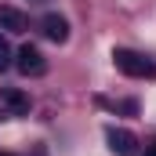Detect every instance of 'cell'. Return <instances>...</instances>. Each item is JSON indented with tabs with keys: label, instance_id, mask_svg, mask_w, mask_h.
Wrapping results in <instances>:
<instances>
[{
	"label": "cell",
	"instance_id": "cell-1",
	"mask_svg": "<svg viewBox=\"0 0 156 156\" xmlns=\"http://www.w3.org/2000/svg\"><path fill=\"white\" fill-rule=\"evenodd\" d=\"M113 66L123 76H156V62H149L138 51H127V47H116L113 51Z\"/></svg>",
	"mask_w": 156,
	"mask_h": 156
},
{
	"label": "cell",
	"instance_id": "cell-2",
	"mask_svg": "<svg viewBox=\"0 0 156 156\" xmlns=\"http://www.w3.org/2000/svg\"><path fill=\"white\" fill-rule=\"evenodd\" d=\"M15 66H18V73H22V76H44V73H47V58L40 55V47H33V44L18 47Z\"/></svg>",
	"mask_w": 156,
	"mask_h": 156
},
{
	"label": "cell",
	"instance_id": "cell-3",
	"mask_svg": "<svg viewBox=\"0 0 156 156\" xmlns=\"http://www.w3.org/2000/svg\"><path fill=\"white\" fill-rule=\"evenodd\" d=\"M105 142H109V149L116 156H134V149H138V138L131 131H123V127H109L105 131Z\"/></svg>",
	"mask_w": 156,
	"mask_h": 156
},
{
	"label": "cell",
	"instance_id": "cell-4",
	"mask_svg": "<svg viewBox=\"0 0 156 156\" xmlns=\"http://www.w3.org/2000/svg\"><path fill=\"white\" fill-rule=\"evenodd\" d=\"M40 33L47 40H55V44H66V40H69V22H66L62 15H44V18H40Z\"/></svg>",
	"mask_w": 156,
	"mask_h": 156
},
{
	"label": "cell",
	"instance_id": "cell-5",
	"mask_svg": "<svg viewBox=\"0 0 156 156\" xmlns=\"http://www.w3.org/2000/svg\"><path fill=\"white\" fill-rule=\"evenodd\" d=\"M26 15L18 11V7H0V29L4 33H26Z\"/></svg>",
	"mask_w": 156,
	"mask_h": 156
},
{
	"label": "cell",
	"instance_id": "cell-6",
	"mask_svg": "<svg viewBox=\"0 0 156 156\" xmlns=\"http://www.w3.org/2000/svg\"><path fill=\"white\" fill-rule=\"evenodd\" d=\"M0 98H4V105H7L15 116H29V98H26L22 91H15V87H4V91H0Z\"/></svg>",
	"mask_w": 156,
	"mask_h": 156
},
{
	"label": "cell",
	"instance_id": "cell-7",
	"mask_svg": "<svg viewBox=\"0 0 156 156\" xmlns=\"http://www.w3.org/2000/svg\"><path fill=\"white\" fill-rule=\"evenodd\" d=\"M7 66H11V47H7V40L0 37V73H4Z\"/></svg>",
	"mask_w": 156,
	"mask_h": 156
},
{
	"label": "cell",
	"instance_id": "cell-8",
	"mask_svg": "<svg viewBox=\"0 0 156 156\" xmlns=\"http://www.w3.org/2000/svg\"><path fill=\"white\" fill-rule=\"evenodd\" d=\"M29 156H47V149H44V145H37V149H33Z\"/></svg>",
	"mask_w": 156,
	"mask_h": 156
},
{
	"label": "cell",
	"instance_id": "cell-9",
	"mask_svg": "<svg viewBox=\"0 0 156 156\" xmlns=\"http://www.w3.org/2000/svg\"><path fill=\"white\" fill-rule=\"evenodd\" d=\"M145 156H156V142H153V145H149V153H145Z\"/></svg>",
	"mask_w": 156,
	"mask_h": 156
},
{
	"label": "cell",
	"instance_id": "cell-10",
	"mask_svg": "<svg viewBox=\"0 0 156 156\" xmlns=\"http://www.w3.org/2000/svg\"><path fill=\"white\" fill-rule=\"evenodd\" d=\"M0 156H11V153H0Z\"/></svg>",
	"mask_w": 156,
	"mask_h": 156
}]
</instances>
